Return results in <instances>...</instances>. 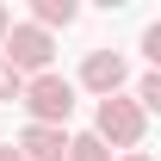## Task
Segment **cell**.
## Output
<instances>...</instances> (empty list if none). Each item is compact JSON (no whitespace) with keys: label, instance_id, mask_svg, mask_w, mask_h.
<instances>
[{"label":"cell","instance_id":"obj_2","mask_svg":"<svg viewBox=\"0 0 161 161\" xmlns=\"http://www.w3.org/2000/svg\"><path fill=\"white\" fill-rule=\"evenodd\" d=\"M19 99L31 105V124L62 130V124H68V112H75V80H62V75H31Z\"/></svg>","mask_w":161,"mask_h":161},{"label":"cell","instance_id":"obj_10","mask_svg":"<svg viewBox=\"0 0 161 161\" xmlns=\"http://www.w3.org/2000/svg\"><path fill=\"white\" fill-rule=\"evenodd\" d=\"M6 25H13V13H6V6H0V37H6Z\"/></svg>","mask_w":161,"mask_h":161},{"label":"cell","instance_id":"obj_9","mask_svg":"<svg viewBox=\"0 0 161 161\" xmlns=\"http://www.w3.org/2000/svg\"><path fill=\"white\" fill-rule=\"evenodd\" d=\"M19 93H25V80L13 75V68H6V62H0V99H19Z\"/></svg>","mask_w":161,"mask_h":161},{"label":"cell","instance_id":"obj_1","mask_svg":"<svg viewBox=\"0 0 161 161\" xmlns=\"http://www.w3.org/2000/svg\"><path fill=\"white\" fill-rule=\"evenodd\" d=\"M50 56H56V43H50V31H37V25H6V37H0V62L13 68V75H50Z\"/></svg>","mask_w":161,"mask_h":161},{"label":"cell","instance_id":"obj_4","mask_svg":"<svg viewBox=\"0 0 161 161\" xmlns=\"http://www.w3.org/2000/svg\"><path fill=\"white\" fill-rule=\"evenodd\" d=\"M124 75H130V68H124V56H118V50H93V56L80 62V87H93L99 99H112V93H118V87H124Z\"/></svg>","mask_w":161,"mask_h":161},{"label":"cell","instance_id":"obj_3","mask_svg":"<svg viewBox=\"0 0 161 161\" xmlns=\"http://www.w3.org/2000/svg\"><path fill=\"white\" fill-rule=\"evenodd\" d=\"M99 142H118V149H136L142 142V112H136V99H99V130H93Z\"/></svg>","mask_w":161,"mask_h":161},{"label":"cell","instance_id":"obj_12","mask_svg":"<svg viewBox=\"0 0 161 161\" xmlns=\"http://www.w3.org/2000/svg\"><path fill=\"white\" fill-rule=\"evenodd\" d=\"M124 161H149V155H142V149H130V155H124Z\"/></svg>","mask_w":161,"mask_h":161},{"label":"cell","instance_id":"obj_7","mask_svg":"<svg viewBox=\"0 0 161 161\" xmlns=\"http://www.w3.org/2000/svg\"><path fill=\"white\" fill-rule=\"evenodd\" d=\"M68 161H112V149L99 136H68Z\"/></svg>","mask_w":161,"mask_h":161},{"label":"cell","instance_id":"obj_6","mask_svg":"<svg viewBox=\"0 0 161 161\" xmlns=\"http://www.w3.org/2000/svg\"><path fill=\"white\" fill-rule=\"evenodd\" d=\"M68 19H75V0H37V19H31V25L50 31V25H68Z\"/></svg>","mask_w":161,"mask_h":161},{"label":"cell","instance_id":"obj_8","mask_svg":"<svg viewBox=\"0 0 161 161\" xmlns=\"http://www.w3.org/2000/svg\"><path fill=\"white\" fill-rule=\"evenodd\" d=\"M149 105V112H161V75H142V87H136V112Z\"/></svg>","mask_w":161,"mask_h":161},{"label":"cell","instance_id":"obj_5","mask_svg":"<svg viewBox=\"0 0 161 161\" xmlns=\"http://www.w3.org/2000/svg\"><path fill=\"white\" fill-rule=\"evenodd\" d=\"M19 161H68V130L31 124V130L19 136Z\"/></svg>","mask_w":161,"mask_h":161},{"label":"cell","instance_id":"obj_11","mask_svg":"<svg viewBox=\"0 0 161 161\" xmlns=\"http://www.w3.org/2000/svg\"><path fill=\"white\" fill-rule=\"evenodd\" d=\"M0 161H19V149H0Z\"/></svg>","mask_w":161,"mask_h":161}]
</instances>
